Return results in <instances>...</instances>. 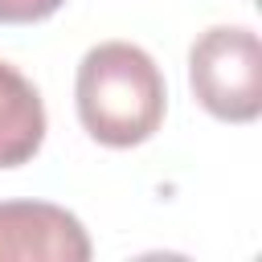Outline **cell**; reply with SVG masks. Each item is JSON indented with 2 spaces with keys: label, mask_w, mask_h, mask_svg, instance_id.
Wrapping results in <instances>:
<instances>
[{
  "label": "cell",
  "mask_w": 262,
  "mask_h": 262,
  "mask_svg": "<svg viewBox=\"0 0 262 262\" xmlns=\"http://www.w3.org/2000/svg\"><path fill=\"white\" fill-rule=\"evenodd\" d=\"M74 98L90 139L106 147H135L160 131L168 90L147 49L131 41H102L82 57Z\"/></svg>",
  "instance_id": "6da1fadb"
},
{
  "label": "cell",
  "mask_w": 262,
  "mask_h": 262,
  "mask_svg": "<svg viewBox=\"0 0 262 262\" xmlns=\"http://www.w3.org/2000/svg\"><path fill=\"white\" fill-rule=\"evenodd\" d=\"M45 143V102L37 86L0 61V168L29 164Z\"/></svg>",
  "instance_id": "277c9868"
},
{
  "label": "cell",
  "mask_w": 262,
  "mask_h": 262,
  "mask_svg": "<svg viewBox=\"0 0 262 262\" xmlns=\"http://www.w3.org/2000/svg\"><path fill=\"white\" fill-rule=\"evenodd\" d=\"M66 0H0V25H33L61 8Z\"/></svg>",
  "instance_id": "5b68a950"
},
{
  "label": "cell",
  "mask_w": 262,
  "mask_h": 262,
  "mask_svg": "<svg viewBox=\"0 0 262 262\" xmlns=\"http://www.w3.org/2000/svg\"><path fill=\"white\" fill-rule=\"evenodd\" d=\"M188 86L196 102L225 123H254L262 115V41L254 29L217 25L188 49Z\"/></svg>",
  "instance_id": "7a4b0ae2"
},
{
  "label": "cell",
  "mask_w": 262,
  "mask_h": 262,
  "mask_svg": "<svg viewBox=\"0 0 262 262\" xmlns=\"http://www.w3.org/2000/svg\"><path fill=\"white\" fill-rule=\"evenodd\" d=\"M90 237L49 201H0V262H86Z\"/></svg>",
  "instance_id": "3957f363"
}]
</instances>
